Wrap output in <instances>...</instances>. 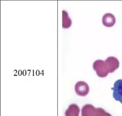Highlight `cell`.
I'll list each match as a JSON object with an SVG mask.
<instances>
[{"label":"cell","instance_id":"cell-1","mask_svg":"<svg viewBox=\"0 0 122 116\" xmlns=\"http://www.w3.org/2000/svg\"><path fill=\"white\" fill-rule=\"evenodd\" d=\"M112 90L113 98L122 104V79L116 80L114 83Z\"/></svg>","mask_w":122,"mask_h":116},{"label":"cell","instance_id":"cell-2","mask_svg":"<svg viewBox=\"0 0 122 116\" xmlns=\"http://www.w3.org/2000/svg\"><path fill=\"white\" fill-rule=\"evenodd\" d=\"M79 115V111H72V110L71 111H66V116H78Z\"/></svg>","mask_w":122,"mask_h":116}]
</instances>
